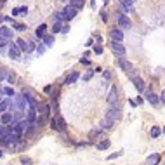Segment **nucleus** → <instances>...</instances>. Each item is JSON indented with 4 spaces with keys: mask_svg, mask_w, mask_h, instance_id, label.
<instances>
[{
    "mask_svg": "<svg viewBox=\"0 0 165 165\" xmlns=\"http://www.w3.org/2000/svg\"><path fill=\"white\" fill-rule=\"evenodd\" d=\"M70 5L75 7L76 11H80V9H83V5H85V0H71V2H70Z\"/></svg>",
    "mask_w": 165,
    "mask_h": 165,
    "instance_id": "21",
    "label": "nucleus"
},
{
    "mask_svg": "<svg viewBox=\"0 0 165 165\" xmlns=\"http://www.w3.org/2000/svg\"><path fill=\"white\" fill-rule=\"evenodd\" d=\"M132 2H136V0H132Z\"/></svg>",
    "mask_w": 165,
    "mask_h": 165,
    "instance_id": "46",
    "label": "nucleus"
},
{
    "mask_svg": "<svg viewBox=\"0 0 165 165\" xmlns=\"http://www.w3.org/2000/svg\"><path fill=\"white\" fill-rule=\"evenodd\" d=\"M50 127L54 129V131H59V132H63V131H66V120L61 117V115H57V117L52 120V124H50Z\"/></svg>",
    "mask_w": 165,
    "mask_h": 165,
    "instance_id": "6",
    "label": "nucleus"
},
{
    "mask_svg": "<svg viewBox=\"0 0 165 165\" xmlns=\"http://www.w3.org/2000/svg\"><path fill=\"white\" fill-rule=\"evenodd\" d=\"M151 138L153 139H157V138H160V134H162V129H158V127H151Z\"/></svg>",
    "mask_w": 165,
    "mask_h": 165,
    "instance_id": "26",
    "label": "nucleus"
},
{
    "mask_svg": "<svg viewBox=\"0 0 165 165\" xmlns=\"http://www.w3.org/2000/svg\"><path fill=\"white\" fill-rule=\"evenodd\" d=\"M68 31H70V26H63L61 33H68Z\"/></svg>",
    "mask_w": 165,
    "mask_h": 165,
    "instance_id": "41",
    "label": "nucleus"
},
{
    "mask_svg": "<svg viewBox=\"0 0 165 165\" xmlns=\"http://www.w3.org/2000/svg\"><path fill=\"white\" fill-rule=\"evenodd\" d=\"M61 14H63V21H71V19L76 16V14H78V11H76L75 7H71V5L68 4V5H66V7L61 11Z\"/></svg>",
    "mask_w": 165,
    "mask_h": 165,
    "instance_id": "5",
    "label": "nucleus"
},
{
    "mask_svg": "<svg viewBox=\"0 0 165 165\" xmlns=\"http://www.w3.org/2000/svg\"><path fill=\"white\" fill-rule=\"evenodd\" d=\"M45 49H47V47H45L44 44H38V45H37V54H38V56H42L44 52H45Z\"/></svg>",
    "mask_w": 165,
    "mask_h": 165,
    "instance_id": "33",
    "label": "nucleus"
},
{
    "mask_svg": "<svg viewBox=\"0 0 165 165\" xmlns=\"http://www.w3.org/2000/svg\"><path fill=\"white\" fill-rule=\"evenodd\" d=\"M21 163H23V165H31V163H33V160L28 158V157H21Z\"/></svg>",
    "mask_w": 165,
    "mask_h": 165,
    "instance_id": "35",
    "label": "nucleus"
},
{
    "mask_svg": "<svg viewBox=\"0 0 165 165\" xmlns=\"http://www.w3.org/2000/svg\"><path fill=\"white\" fill-rule=\"evenodd\" d=\"M118 66L127 73L129 78H136V76H138V71L134 70V64H132L131 61H127L125 57H118Z\"/></svg>",
    "mask_w": 165,
    "mask_h": 165,
    "instance_id": "1",
    "label": "nucleus"
},
{
    "mask_svg": "<svg viewBox=\"0 0 165 165\" xmlns=\"http://www.w3.org/2000/svg\"><path fill=\"white\" fill-rule=\"evenodd\" d=\"M26 12H28V7H16V9H12V16H23Z\"/></svg>",
    "mask_w": 165,
    "mask_h": 165,
    "instance_id": "23",
    "label": "nucleus"
},
{
    "mask_svg": "<svg viewBox=\"0 0 165 165\" xmlns=\"http://www.w3.org/2000/svg\"><path fill=\"white\" fill-rule=\"evenodd\" d=\"M7 44H9V40H7V38H2V37H0V47H4V45H7Z\"/></svg>",
    "mask_w": 165,
    "mask_h": 165,
    "instance_id": "40",
    "label": "nucleus"
},
{
    "mask_svg": "<svg viewBox=\"0 0 165 165\" xmlns=\"http://www.w3.org/2000/svg\"><path fill=\"white\" fill-rule=\"evenodd\" d=\"M160 160H162V157H160L158 153H151V155L146 158V165H158Z\"/></svg>",
    "mask_w": 165,
    "mask_h": 165,
    "instance_id": "14",
    "label": "nucleus"
},
{
    "mask_svg": "<svg viewBox=\"0 0 165 165\" xmlns=\"http://www.w3.org/2000/svg\"><path fill=\"white\" fill-rule=\"evenodd\" d=\"M63 30V23H59V21H54V26H52V31L54 33H59Z\"/></svg>",
    "mask_w": 165,
    "mask_h": 165,
    "instance_id": "27",
    "label": "nucleus"
},
{
    "mask_svg": "<svg viewBox=\"0 0 165 165\" xmlns=\"http://www.w3.org/2000/svg\"><path fill=\"white\" fill-rule=\"evenodd\" d=\"M9 106H11V99H4V101L0 103V115H2V113H5Z\"/></svg>",
    "mask_w": 165,
    "mask_h": 165,
    "instance_id": "25",
    "label": "nucleus"
},
{
    "mask_svg": "<svg viewBox=\"0 0 165 165\" xmlns=\"http://www.w3.org/2000/svg\"><path fill=\"white\" fill-rule=\"evenodd\" d=\"M111 76V71H104V78H110Z\"/></svg>",
    "mask_w": 165,
    "mask_h": 165,
    "instance_id": "42",
    "label": "nucleus"
},
{
    "mask_svg": "<svg viewBox=\"0 0 165 165\" xmlns=\"http://www.w3.org/2000/svg\"><path fill=\"white\" fill-rule=\"evenodd\" d=\"M120 4L125 9V12H134V2L132 0H120Z\"/></svg>",
    "mask_w": 165,
    "mask_h": 165,
    "instance_id": "17",
    "label": "nucleus"
},
{
    "mask_svg": "<svg viewBox=\"0 0 165 165\" xmlns=\"http://www.w3.org/2000/svg\"><path fill=\"white\" fill-rule=\"evenodd\" d=\"M7 54H9V57H11V59H14V61H19V59H21V49L18 47L16 44H11V45H9V52H7Z\"/></svg>",
    "mask_w": 165,
    "mask_h": 165,
    "instance_id": "9",
    "label": "nucleus"
},
{
    "mask_svg": "<svg viewBox=\"0 0 165 165\" xmlns=\"http://www.w3.org/2000/svg\"><path fill=\"white\" fill-rule=\"evenodd\" d=\"M45 31H47V24H40V26L37 28V31H35V35H37V37H38V38H44V37H45Z\"/></svg>",
    "mask_w": 165,
    "mask_h": 165,
    "instance_id": "19",
    "label": "nucleus"
},
{
    "mask_svg": "<svg viewBox=\"0 0 165 165\" xmlns=\"http://www.w3.org/2000/svg\"><path fill=\"white\" fill-rule=\"evenodd\" d=\"M146 101H148L150 104H153V106H157V104L160 103V97L157 96L153 90H148V92H146Z\"/></svg>",
    "mask_w": 165,
    "mask_h": 165,
    "instance_id": "12",
    "label": "nucleus"
},
{
    "mask_svg": "<svg viewBox=\"0 0 165 165\" xmlns=\"http://www.w3.org/2000/svg\"><path fill=\"white\" fill-rule=\"evenodd\" d=\"M42 40H44V45H45V47H50V45L54 44V35H45Z\"/></svg>",
    "mask_w": 165,
    "mask_h": 165,
    "instance_id": "22",
    "label": "nucleus"
},
{
    "mask_svg": "<svg viewBox=\"0 0 165 165\" xmlns=\"http://www.w3.org/2000/svg\"><path fill=\"white\" fill-rule=\"evenodd\" d=\"M7 83H11V85H12L14 82H16V75H14V73H11V71H7Z\"/></svg>",
    "mask_w": 165,
    "mask_h": 165,
    "instance_id": "28",
    "label": "nucleus"
},
{
    "mask_svg": "<svg viewBox=\"0 0 165 165\" xmlns=\"http://www.w3.org/2000/svg\"><path fill=\"white\" fill-rule=\"evenodd\" d=\"M26 120L31 122V124L37 122V106H30V108L26 110Z\"/></svg>",
    "mask_w": 165,
    "mask_h": 165,
    "instance_id": "11",
    "label": "nucleus"
},
{
    "mask_svg": "<svg viewBox=\"0 0 165 165\" xmlns=\"http://www.w3.org/2000/svg\"><path fill=\"white\" fill-rule=\"evenodd\" d=\"M2 19H4V18H2V16H0V21H2Z\"/></svg>",
    "mask_w": 165,
    "mask_h": 165,
    "instance_id": "45",
    "label": "nucleus"
},
{
    "mask_svg": "<svg viewBox=\"0 0 165 165\" xmlns=\"http://www.w3.org/2000/svg\"><path fill=\"white\" fill-rule=\"evenodd\" d=\"M110 38L113 42H124V31L120 28H111L110 30Z\"/></svg>",
    "mask_w": 165,
    "mask_h": 165,
    "instance_id": "10",
    "label": "nucleus"
},
{
    "mask_svg": "<svg viewBox=\"0 0 165 165\" xmlns=\"http://www.w3.org/2000/svg\"><path fill=\"white\" fill-rule=\"evenodd\" d=\"M92 52H94L96 56H101V54H103V47L97 44V45H94V47H92Z\"/></svg>",
    "mask_w": 165,
    "mask_h": 165,
    "instance_id": "29",
    "label": "nucleus"
},
{
    "mask_svg": "<svg viewBox=\"0 0 165 165\" xmlns=\"http://www.w3.org/2000/svg\"><path fill=\"white\" fill-rule=\"evenodd\" d=\"M12 26H14L16 31H24V30H26V26H24L23 23H16V24H12Z\"/></svg>",
    "mask_w": 165,
    "mask_h": 165,
    "instance_id": "32",
    "label": "nucleus"
},
{
    "mask_svg": "<svg viewBox=\"0 0 165 165\" xmlns=\"http://www.w3.org/2000/svg\"><path fill=\"white\" fill-rule=\"evenodd\" d=\"M0 157H4V151H2V148H0Z\"/></svg>",
    "mask_w": 165,
    "mask_h": 165,
    "instance_id": "43",
    "label": "nucleus"
},
{
    "mask_svg": "<svg viewBox=\"0 0 165 165\" xmlns=\"http://www.w3.org/2000/svg\"><path fill=\"white\" fill-rule=\"evenodd\" d=\"M99 136H101V131H94V132H90V138H92V139H99Z\"/></svg>",
    "mask_w": 165,
    "mask_h": 165,
    "instance_id": "37",
    "label": "nucleus"
},
{
    "mask_svg": "<svg viewBox=\"0 0 165 165\" xmlns=\"http://www.w3.org/2000/svg\"><path fill=\"white\" fill-rule=\"evenodd\" d=\"M162 132H163V134H165V127H163V129H162Z\"/></svg>",
    "mask_w": 165,
    "mask_h": 165,
    "instance_id": "44",
    "label": "nucleus"
},
{
    "mask_svg": "<svg viewBox=\"0 0 165 165\" xmlns=\"http://www.w3.org/2000/svg\"><path fill=\"white\" fill-rule=\"evenodd\" d=\"M132 82H134V87L139 90V92H144L146 90V83H144V80L141 78V76H136V78H132Z\"/></svg>",
    "mask_w": 165,
    "mask_h": 165,
    "instance_id": "13",
    "label": "nucleus"
},
{
    "mask_svg": "<svg viewBox=\"0 0 165 165\" xmlns=\"http://www.w3.org/2000/svg\"><path fill=\"white\" fill-rule=\"evenodd\" d=\"M14 122H16V118H14V113H12V111H5V113H2V115H0V124H2V125L11 127Z\"/></svg>",
    "mask_w": 165,
    "mask_h": 165,
    "instance_id": "7",
    "label": "nucleus"
},
{
    "mask_svg": "<svg viewBox=\"0 0 165 165\" xmlns=\"http://www.w3.org/2000/svg\"><path fill=\"white\" fill-rule=\"evenodd\" d=\"M26 44H28V50H26V52H33V50H35V44H33V42H30V40H26Z\"/></svg>",
    "mask_w": 165,
    "mask_h": 165,
    "instance_id": "36",
    "label": "nucleus"
},
{
    "mask_svg": "<svg viewBox=\"0 0 165 165\" xmlns=\"http://www.w3.org/2000/svg\"><path fill=\"white\" fill-rule=\"evenodd\" d=\"M0 37L2 38H7V40H11L12 38V30L7 26H0Z\"/></svg>",
    "mask_w": 165,
    "mask_h": 165,
    "instance_id": "16",
    "label": "nucleus"
},
{
    "mask_svg": "<svg viewBox=\"0 0 165 165\" xmlns=\"http://www.w3.org/2000/svg\"><path fill=\"white\" fill-rule=\"evenodd\" d=\"M108 103L110 104H117V103H120V96H118V87L117 85H111V89H110V92H108Z\"/></svg>",
    "mask_w": 165,
    "mask_h": 165,
    "instance_id": "8",
    "label": "nucleus"
},
{
    "mask_svg": "<svg viewBox=\"0 0 165 165\" xmlns=\"http://www.w3.org/2000/svg\"><path fill=\"white\" fill-rule=\"evenodd\" d=\"M160 103H162V104H165V89L163 90H162V94H160Z\"/></svg>",
    "mask_w": 165,
    "mask_h": 165,
    "instance_id": "38",
    "label": "nucleus"
},
{
    "mask_svg": "<svg viewBox=\"0 0 165 165\" xmlns=\"http://www.w3.org/2000/svg\"><path fill=\"white\" fill-rule=\"evenodd\" d=\"M4 94H5L7 97H14L16 94H14V90H12V87H5L4 89Z\"/></svg>",
    "mask_w": 165,
    "mask_h": 165,
    "instance_id": "31",
    "label": "nucleus"
},
{
    "mask_svg": "<svg viewBox=\"0 0 165 165\" xmlns=\"http://www.w3.org/2000/svg\"><path fill=\"white\" fill-rule=\"evenodd\" d=\"M110 49L113 50V54L117 56V57H125L127 56V49H125V45L122 42H111Z\"/></svg>",
    "mask_w": 165,
    "mask_h": 165,
    "instance_id": "3",
    "label": "nucleus"
},
{
    "mask_svg": "<svg viewBox=\"0 0 165 165\" xmlns=\"http://www.w3.org/2000/svg\"><path fill=\"white\" fill-rule=\"evenodd\" d=\"M106 117H110L111 120H118V118L122 117V106H120V103H117V104H110V108H108V113H106Z\"/></svg>",
    "mask_w": 165,
    "mask_h": 165,
    "instance_id": "4",
    "label": "nucleus"
},
{
    "mask_svg": "<svg viewBox=\"0 0 165 165\" xmlns=\"http://www.w3.org/2000/svg\"><path fill=\"white\" fill-rule=\"evenodd\" d=\"M113 125H115V120H111L110 117H104L103 120H101V125H99V127H101L103 131H106V129H113Z\"/></svg>",
    "mask_w": 165,
    "mask_h": 165,
    "instance_id": "15",
    "label": "nucleus"
},
{
    "mask_svg": "<svg viewBox=\"0 0 165 165\" xmlns=\"http://www.w3.org/2000/svg\"><path fill=\"white\" fill-rule=\"evenodd\" d=\"M110 139H104V141H101V143H97V150H101V151H104V150H108L110 148Z\"/></svg>",
    "mask_w": 165,
    "mask_h": 165,
    "instance_id": "24",
    "label": "nucleus"
},
{
    "mask_svg": "<svg viewBox=\"0 0 165 165\" xmlns=\"http://www.w3.org/2000/svg\"><path fill=\"white\" fill-rule=\"evenodd\" d=\"M16 45L21 49V52H26L28 50V44H26V40H23V38H16Z\"/></svg>",
    "mask_w": 165,
    "mask_h": 165,
    "instance_id": "20",
    "label": "nucleus"
},
{
    "mask_svg": "<svg viewBox=\"0 0 165 165\" xmlns=\"http://www.w3.org/2000/svg\"><path fill=\"white\" fill-rule=\"evenodd\" d=\"M117 26L120 28L122 31H125V30H131V28H132L131 18H129L127 14H118V18H117Z\"/></svg>",
    "mask_w": 165,
    "mask_h": 165,
    "instance_id": "2",
    "label": "nucleus"
},
{
    "mask_svg": "<svg viewBox=\"0 0 165 165\" xmlns=\"http://www.w3.org/2000/svg\"><path fill=\"white\" fill-rule=\"evenodd\" d=\"M78 78H80V73H78V71H71V73L66 76V83H75Z\"/></svg>",
    "mask_w": 165,
    "mask_h": 165,
    "instance_id": "18",
    "label": "nucleus"
},
{
    "mask_svg": "<svg viewBox=\"0 0 165 165\" xmlns=\"http://www.w3.org/2000/svg\"><path fill=\"white\" fill-rule=\"evenodd\" d=\"M122 155H124V150H120V151H117V153H111L106 160H115V158H118V157H122Z\"/></svg>",
    "mask_w": 165,
    "mask_h": 165,
    "instance_id": "30",
    "label": "nucleus"
},
{
    "mask_svg": "<svg viewBox=\"0 0 165 165\" xmlns=\"http://www.w3.org/2000/svg\"><path fill=\"white\" fill-rule=\"evenodd\" d=\"M101 19H103L104 23L108 21V14H106V11H101Z\"/></svg>",
    "mask_w": 165,
    "mask_h": 165,
    "instance_id": "39",
    "label": "nucleus"
},
{
    "mask_svg": "<svg viewBox=\"0 0 165 165\" xmlns=\"http://www.w3.org/2000/svg\"><path fill=\"white\" fill-rule=\"evenodd\" d=\"M94 73H96V70H89V71L85 73V76H83V80H85V82H89L90 78H92V75H94Z\"/></svg>",
    "mask_w": 165,
    "mask_h": 165,
    "instance_id": "34",
    "label": "nucleus"
}]
</instances>
